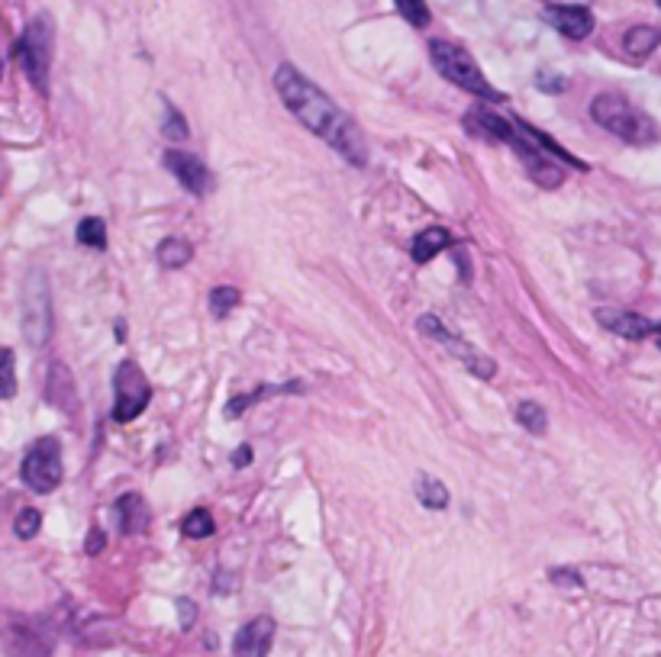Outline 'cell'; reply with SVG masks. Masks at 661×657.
<instances>
[{"mask_svg":"<svg viewBox=\"0 0 661 657\" xmlns=\"http://www.w3.org/2000/svg\"><path fill=\"white\" fill-rule=\"evenodd\" d=\"M275 91L281 94L284 107L291 110L297 120L310 129V133L320 136L329 145V149H336L349 165L362 168L368 162L365 136L358 133V126H355L352 116L346 110H339L333 100H329L313 81H307L304 75H300V71L291 62L278 65V71H275Z\"/></svg>","mask_w":661,"mask_h":657,"instance_id":"cell-1","label":"cell"},{"mask_svg":"<svg viewBox=\"0 0 661 657\" xmlns=\"http://www.w3.org/2000/svg\"><path fill=\"white\" fill-rule=\"evenodd\" d=\"M591 116L607 133H613L616 139H623L629 145H652L658 139L652 116L642 113L639 107H632L620 94H600L591 104Z\"/></svg>","mask_w":661,"mask_h":657,"instance_id":"cell-2","label":"cell"},{"mask_svg":"<svg viewBox=\"0 0 661 657\" xmlns=\"http://www.w3.org/2000/svg\"><path fill=\"white\" fill-rule=\"evenodd\" d=\"M429 58H433L439 75L445 81H452L455 87H462V91L481 97V100H494V104L497 100H504V94H500L494 84H487L484 71L478 68V62H474L468 49L452 46V42H445V39H433L429 42Z\"/></svg>","mask_w":661,"mask_h":657,"instance_id":"cell-3","label":"cell"},{"mask_svg":"<svg viewBox=\"0 0 661 657\" xmlns=\"http://www.w3.org/2000/svg\"><path fill=\"white\" fill-rule=\"evenodd\" d=\"M52 42H55V23L49 13H39L36 20H30V26L23 29V36L17 42V58L39 94H49Z\"/></svg>","mask_w":661,"mask_h":657,"instance_id":"cell-4","label":"cell"},{"mask_svg":"<svg viewBox=\"0 0 661 657\" xmlns=\"http://www.w3.org/2000/svg\"><path fill=\"white\" fill-rule=\"evenodd\" d=\"M20 323H23V339L33 348H46L52 339V294L49 281L39 268L30 271L23 284V306H20Z\"/></svg>","mask_w":661,"mask_h":657,"instance_id":"cell-5","label":"cell"},{"mask_svg":"<svg viewBox=\"0 0 661 657\" xmlns=\"http://www.w3.org/2000/svg\"><path fill=\"white\" fill-rule=\"evenodd\" d=\"M62 445L59 438H36V442L30 445V451H26L23 458V467H20V477L23 484L30 487L33 493H52L55 487L62 484Z\"/></svg>","mask_w":661,"mask_h":657,"instance_id":"cell-6","label":"cell"},{"mask_svg":"<svg viewBox=\"0 0 661 657\" xmlns=\"http://www.w3.org/2000/svg\"><path fill=\"white\" fill-rule=\"evenodd\" d=\"M416 329H420V335H426V339H433V342H439V345H445L452 352V358H458L465 364V368L474 374V377H481V381H491V377L497 374V364L487 358V355H481L478 348H471L465 339H458L455 332H449L442 326V319H436V316H420L416 319Z\"/></svg>","mask_w":661,"mask_h":657,"instance_id":"cell-7","label":"cell"},{"mask_svg":"<svg viewBox=\"0 0 661 657\" xmlns=\"http://www.w3.org/2000/svg\"><path fill=\"white\" fill-rule=\"evenodd\" d=\"M113 390H117V406H113V419L117 422H133L152 400V384L146 381V374H142L136 361L120 364Z\"/></svg>","mask_w":661,"mask_h":657,"instance_id":"cell-8","label":"cell"},{"mask_svg":"<svg viewBox=\"0 0 661 657\" xmlns=\"http://www.w3.org/2000/svg\"><path fill=\"white\" fill-rule=\"evenodd\" d=\"M162 162H165V168H168L171 174H175L178 184H181L188 194L204 197V194L213 191V174H210V168L200 162L197 155L184 152V149H168Z\"/></svg>","mask_w":661,"mask_h":657,"instance_id":"cell-9","label":"cell"},{"mask_svg":"<svg viewBox=\"0 0 661 657\" xmlns=\"http://www.w3.org/2000/svg\"><path fill=\"white\" fill-rule=\"evenodd\" d=\"M271 641H275V619L271 616L249 619L233 638V654L236 657H268Z\"/></svg>","mask_w":661,"mask_h":657,"instance_id":"cell-10","label":"cell"},{"mask_svg":"<svg viewBox=\"0 0 661 657\" xmlns=\"http://www.w3.org/2000/svg\"><path fill=\"white\" fill-rule=\"evenodd\" d=\"M594 316H597V323H600L603 329H607V332L623 335V339H632V342L649 339V335L655 332V323H649V319L639 316V313H632V310H616V306H600V310H597Z\"/></svg>","mask_w":661,"mask_h":657,"instance_id":"cell-11","label":"cell"},{"mask_svg":"<svg viewBox=\"0 0 661 657\" xmlns=\"http://www.w3.org/2000/svg\"><path fill=\"white\" fill-rule=\"evenodd\" d=\"M545 20L568 39H587L594 29V13L584 4H552L545 7Z\"/></svg>","mask_w":661,"mask_h":657,"instance_id":"cell-12","label":"cell"},{"mask_svg":"<svg viewBox=\"0 0 661 657\" xmlns=\"http://www.w3.org/2000/svg\"><path fill=\"white\" fill-rule=\"evenodd\" d=\"M449 245H452L449 229H445V226H426L423 232H416V239L410 245V255H413L416 265H426V261H433Z\"/></svg>","mask_w":661,"mask_h":657,"instance_id":"cell-13","label":"cell"},{"mask_svg":"<svg viewBox=\"0 0 661 657\" xmlns=\"http://www.w3.org/2000/svg\"><path fill=\"white\" fill-rule=\"evenodd\" d=\"M46 397L52 406H59V410L71 413L78 406V393H75V381H71V374L65 364H52L49 368V384H46Z\"/></svg>","mask_w":661,"mask_h":657,"instance_id":"cell-14","label":"cell"},{"mask_svg":"<svg viewBox=\"0 0 661 657\" xmlns=\"http://www.w3.org/2000/svg\"><path fill=\"white\" fill-rule=\"evenodd\" d=\"M117 519H120V529H123L126 535H136V532L146 529L149 509H146V503H142L139 493L120 496V500H117Z\"/></svg>","mask_w":661,"mask_h":657,"instance_id":"cell-15","label":"cell"},{"mask_svg":"<svg viewBox=\"0 0 661 657\" xmlns=\"http://www.w3.org/2000/svg\"><path fill=\"white\" fill-rule=\"evenodd\" d=\"M155 258H158V265H162L165 271H178V268H184V265H188V261L194 258V245H191L188 239L168 236V239L158 242Z\"/></svg>","mask_w":661,"mask_h":657,"instance_id":"cell-16","label":"cell"},{"mask_svg":"<svg viewBox=\"0 0 661 657\" xmlns=\"http://www.w3.org/2000/svg\"><path fill=\"white\" fill-rule=\"evenodd\" d=\"M7 654L10 657H49V645L42 641L36 632L30 629H13L10 638H7Z\"/></svg>","mask_w":661,"mask_h":657,"instance_id":"cell-17","label":"cell"},{"mask_svg":"<svg viewBox=\"0 0 661 657\" xmlns=\"http://www.w3.org/2000/svg\"><path fill=\"white\" fill-rule=\"evenodd\" d=\"M658 42H661V29L658 26H632L629 33H626V39H623V46H626V52L632 58H645V55L655 52Z\"/></svg>","mask_w":661,"mask_h":657,"instance_id":"cell-18","label":"cell"},{"mask_svg":"<svg viewBox=\"0 0 661 657\" xmlns=\"http://www.w3.org/2000/svg\"><path fill=\"white\" fill-rule=\"evenodd\" d=\"M416 500H420L426 509H445L449 506V490H445L442 480L420 474L416 477Z\"/></svg>","mask_w":661,"mask_h":657,"instance_id":"cell-19","label":"cell"},{"mask_svg":"<svg viewBox=\"0 0 661 657\" xmlns=\"http://www.w3.org/2000/svg\"><path fill=\"white\" fill-rule=\"evenodd\" d=\"M284 390H300V384H284V387H258L252 393H239V397H233L226 403V419H239L242 413H246V406L258 403L262 397H268V393H284Z\"/></svg>","mask_w":661,"mask_h":657,"instance_id":"cell-20","label":"cell"},{"mask_svg":"<svg viewBox=\"0 0 661 657\" xmlns=\"http://www.w3.org/2000/svg\"><path fill=\"white\" fill-rule=\"evenodd\" d=\"M213 529H217V522H213V516L207 513L204 506L191 509V513L184 516V522H181V532L188 538H210Z\"/></svg>","mask_w":661,"mask_h":657,"instance_id":"cell-21","label":"cell"},{"mask_svg":"<svg viewBox=\"0 0 661 657\" xmlns=\"http://www.w3.org/2000/svg\"><path fill=\"white\" fill-rule=\"evenodd\" d=\"M516 422L526 429V432H533V435H542L545 429H549V416H545V410L539 403H520L516 406Z\"/></svg>","mask_w":661,"mask_h":657,"instance_id":"cell-22","label":"cell"},{"mask_svg":"<svg viewBox=\"0 0 661 657\" xmlns=\"http://www.w3.org/2000/svg\"><path fill=\"white\" fill-rule=\"evenodd\" d=\"M75 236H78L81 245H88V248H107V226H104V219H97V216L81 219Z\"/></svg>","mask_w":661,"mask_h":657,"instance_id":"cell-23","label":"cell"},{"mask_svg":"<svg viewBox=\"0 0 661 657\" xmlns=\"http://www.w3.org/2000/svg\"><path fill=\"white\" fill-rule=\"evenodd\" d=\"M239 300H242V294H239L236 287H213V294H210V313L217 316V319H226V316L239 306Z\"/></svg>","mask_w":661,"mask_h":657,"instance_id":"cell-24","label":"cell"},{"mask_svg":"<svg viewBox=\"0 0 661 657\" xmlns=\"http://www.w3.org/2000/svg\"><path fill=\"white\" fill-rule=\"evenodd\" d=\"M17 393V361L10 348H0V400H10Z\"/></svg>","mask_w":661,"mask_h":657,"instance_id":"cell-25","label":"cell"},{"mask_svg":"<svg viewBox=\"0 0 661 657\" xmlns=\"http://www.w3.org/2000/svg\"><path fill=\"white\" fill-rule=\"evenodd\" d=\"M394 4H397V10H400V17H404L410 26H416V29L429 26V7H426V0H394Z\"/></svg>","mask_w":661,"mask_h":657,"instance_id":"cell-26","label":"cell"},{"mask_svg":"<svg viewBox=\"0 0 661 657\" xmlns=\"http://www.w3.org/2000/svg\"><path fill=\"white\" fill-rule=\"evenodd\" d=\"M39 525H42L39 509L23 506L17 513V519H13V532H17L20 538H33V535H39Z\"/></svg>","mask_w":661,"mask_h":657,"instance_id":"cell-27","label":"cell"},{"mask_svg":"<svg viewBox=\"0 0 661 657\" xmlns=\"http://www.w3.org/2000/svg\"><path fill=\"white\" fill-rule=\"evenodd\" d=\"M162 133H165V139H171V142H184L188 139V123H184V116L171 107V104H165V126H162Z\"/></svg>","mask_w":661,"mask_h":657,"instance_id":"cell-28","label":"cell"},{"mask_svg":"<svg viewBox=\"0 0 661 657\" xmlns=\"http://www.w3.org/2000/svg\"><path fill=\"white\" fill-rule=\"evenodd\" d=\"M536 84L542 87L545 94H558V91H565V87H568V81H565V78H555L552 71H539Z\"/></svg>","mask_w":661,"mask_h":657,"instance_id":"cell-29","label":"cell"},{"mask_svg":"<svg viewBox=\"0 0 661 657\" xmlns=\"http://www.w3.org/2000/svg\"><path fill=\"white\" fill-rule=\"evenodd\" d=\"M104 545H107L104 532H100V529H91V535H88V554H100V551H104Z\"/></svg>","mask_w":661,"mask_h":657,"instance_id":"cell-30","label":"cell"},{"mask_svg":"<svg viewBox=\"0 0 661 657\" xmlns=\"http://www.w3.org/2000/svg\"><path fill=\"white\" fill-rule=\"evenodd\" d=\"M249 455H252V448H249V445H239L236 455H233V464H236V467H246V464H249Z\"/></svg>","mask_w":661,"mask_h":657,"instance_id":"cell-31","label":"cell"},{"mask_svg":"<svg viewBox=\"0 0 661 657\" xmlns=\"http://www.w3.org/2000/svg\"><path fill=\"white\" fill-rule=\"evenodd\" d=\"M178 609L184 612V629H191V622H194V603H191V600H181Z\"/></svg>","mask_w":661,"mask_h":657,"instance_id":"cell-32","label":"cell"},{"mask_svg":"<svg viewBox=\"0 0 661 657\" xmlns=\"http://www.w3.org/2000/svg\"><path fill=\"white\" fill-rule=\"evenodd\" d=\"M545 4H549V7L552 4H581V0H545Z\"/></svg>","mask_w":661,"mask_h":657,"instance_id":"cell-33","label":"cell"},{"mask_svg":"<svg viewBox=\"0 0 661 657\" xmlns=\"http://www.w3.org/2000/svg\"><path fill=\"white\" fill-rule=\"evenodd\" d=\"M652 335H655V342H658V348H661V326H655V332H652Z\"/></svg>","mask_w":661,"mask_h":657,"instance_id":"cell-34","label":"cell"},{"mask_svg":"<svg viewBox=\"0 0 661 657\" xmlns=\"http://www.w3.org/2000/svg\"><path fill=\"white\" fill-rule=\"evenodd\" d=\"M658 7H661V0H658Z\"/></svg>","mask_w":661,"mask_h":657,"instance_id":"cell-35","label":"cell"}]
</instances>
